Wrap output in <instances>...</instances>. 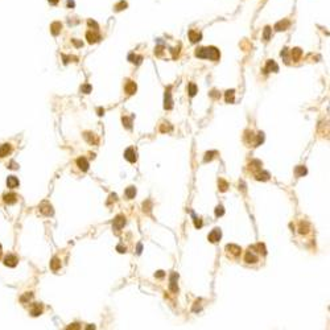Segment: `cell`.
<instances>
[{
	"label": "cell",
	"mask_w": 330,
	"mask_h": 330,
	"mask_svg": "<svg viewBox=\"0 0 330 330\" xmlns=\"http://www.w3.org/2000/svg\"><path fill=\"white\" fill-rule=\"evenodd\" d=\"M195 57L198 58H210L211 61H218L221 53L214 46H207V48H200L195 52Z\"/></svg>",
	"instance_id": "obj_1"
},
{
	"label": "cell",
	"mask_w": 330,
	"mask_h": 330,
	"mask_svg": "<svg viewBox=\"0 0 330 330\" xmlns=\"http://www.w3.org/2000/svg\"><path fill=\"white\" fill-rule=\"evenodd\" d=\"M244 261L248 264H254V263H258L259 261V256L255 254V251H254L252 247L248 248V251L246 252L244 255Z\"/></svg>",
	"instance_id": "obj_2"
},
{
	"label": "cell",
	"mask_w": 330,
	"mask_h": 330,
	"mask_svg": "<svg viewBox=\"0 0 330 330\" xmlns=\"http://www.w3.org/2000/svg\"><path fill=\"white\" fill-rule=\"evenodd\" d=\"M172 86H168V89L165 90V101H164V108L165 110H171L173 107V101H172Z\"/></svg>",
	"instance_id": "obj_3"
},
{
	"label": "cell",
	"mask_w": 330,
	"mask_h": 330,
	"mask_svg": "<svg viewBox=\"0 0 330 330\" xmlns=\"http://www.w3.org/2000/svg\"><path fill=\"white\" fill-rule=\"evenodd\" d=\"M221 238H222V231H221V229L217 227V229H214L213 231L209 234L207 239H209V242H211V243H217V242L221 240Z\"/></svg>",
	"instance_id": "obj_4"
},
{
	"label": "cell",
	"mask_w": 330,
	"mask_h": 330,
	"mask_svg": "<svg viewBox=\"0 0 330 330\" xmlns=\"http://www.w3.org/2000/svg\"><path fill=\"white\" fill-rule=\"evenodd\" d=\"M86 38H87L89 44H95L101 40V36H99V33L94 29V30H89V32L86 33Z\"/></svg>",
	"instance_id": "obj_5"
},
{
	"label": "cell",
	"mask_w": 330,
	"mask_h": 330,
	"mask_svg": "<svg viewBox=\"0 0 330 330\" xmlns=\"http://www.w3.org/2000/svg\"><path fill=\"white\" fill-rule=\"evenodd\" d=\"M124 90L128 95H133L136 93V90H137V86H136V83L133 81H127L124 85Z\"/></svg>",
	"instance_id": "obj_6"
},
{
	"label": "cell",
	"mask_w": 330,
	"mask_h": 330,
	"mask_svg": "<svg viewBox=\"0 0 330 330\" xmlns=\"http://www.w3.org/2000/svg\"><path fill=\"white\" fill-rule=\"evenodd\" d=\"M177 279H178V275L176 272L171 275V283H169V289L172 290L173 293H177L178 292V287H177Z\"/></svg>",
	"instance_id": "obj_7"
},
{
	"label": "cell",
	"mask_w": 330,
	"mask_h": 330,
	"mask_svg": "<svg viewBox=\"0 0 330 330\" xmlns=\"http://www.w3.org/2000/svg\"><path fill=\"white\" fill-rule=\"evenodd\" d=\"M264 72H266V73H271V72L277 73V72H279V66H277V64L273 61V59H268V61H267V64H266V69H264Z\"/></svg>",
	"instance_id": "obj_8"
},
{
	"label": "cell",
	"mask_w": 330,
	"mask_h": 330,
	"mask_svg": "<svg viewBox=\"0 0 330 330\" xmlns=\"http://www.w3.org/2000/svg\"><path fill=\"white\" fill-rule=\"evenodd\" d=\"M226 251H229V252L231 254L232 256H235V258L242 254V248H240L239 246H237V244H227L226 246Z\"/></svg>",
	"instance_id": "obj_9"
},
{
	"label": "cell",
	"mask_w": 330,
	"mask_h": 330,
	"mask_svg": "<svg viewBox=\"0 0 330 330\" xmlns=\"http://www.w3.org/2000/svg\"><path fill=\"white\" fill-rule=\"evenodd\" d=\"M125 224V217L124 215H118L116 218L114 219V229L116 231H119L122 227H124Z\"/></svg>",
	"instance_id": "obj_10"
},
{
	"label": "cell",
	"mask_w": 330,
	"mask_h": 330,
	"mask_svg": "<svg viewBox=\"0 0 330 330\" xmlns=\"http://www.w3.org/2000/svg\"><path fill=\"white\" fill-rule=\"evenodd\" d=\"M124 157L125 160H128L130 162H135L137 160V156H136V152L133 148H128L127 151L124 152Z\"/></svg>",
	"instance_id": "obj_11"
},
{
	"label": "cell",
	"mask_w": 330,
	"mask_h": 330,
	"mask_svg": "<svg viewBox=\"0 0 330 330\" xmlns=\"http://www.w3.org/2000/svg\"><path fill=\"white\" fill-rule=\"evenodd\" d=\"M40 211L41 213L44 214V215H53V207H52L50 205H49L48 202H44V203H41V206H40Z\"/></svg>",
	"instance_id": "obj_12"
},
{
	"label": "cell",
	"mask_w": 330,
	"mask_h": 330,
	"mask_svg": "<svg viewBox=\"0 0 330 330\" xmlns=\"http://www.w3.org/2000/svg\"><path fill=\"white\" fill-rule=\"evenodd\" d=\"M289 25H290L289 20L284 19V20H281V21H279V23H277L276 25H275V29H276L277 32H281V30H287L288 28H289Z\"/></svg>",
	"instance_id": "obj_13"
},
{
	"label": "cell",
	"mask_w": 330,
	"mask_h": 330,
	"mask_svg": "<svg viewBox=\"0 0 330 330\" xmlns=\"http://www.w3.org/2000/svg\"><path fill=\"white\" fill-rule=\"evenodd\" d=\"M83 137H85L90 144H94V145H96V144L99 143V139H98V136H96L95 133L85 132V133H83Z\"/></svg>",
	"instance_id": "obj_14"
},
{
	"label": "cell",
	"mask_w": 330,
	"mask_h": 330,
	"mask_svg": "<svg viewBox=\"0 0 330 330\" xmlns=\"http://www.w3.org/2000/svg\"><path fill=\"white\" fill-rule=\"evenodd\" d=\"M17 261H19V259H17L15 255H8V256H6V259H4V264L8 266V267H12V268L17 266Z\"/></svg>",
	"instance_id": "obj_15"
},
{
	"label": "cell",
	"mask_w": 330,
	"mask_h": 330,
	"mask_svg": "<svg viewBox=\"0 0 330 330\" xmlns=\"http://www.w3.org/2000/svg\"><path fill=\"white\" fill-rule=\"evenodd\" d=\"M77 165L79 166L81 171H83V172H86L89 169V161L85 159V157H79V159L77 160Z\"/></svg>",
	"instance_id": "obj_16"
},
{
	"label": "cell",
	"mask_w": 330,
	"mask_h": 330,
	"mask_svg": "<svg viewBox=\"0 0 330 330\" xmlns=\"http://www.w3.org/2000/svg\"><path fill=\"white\" fill-rule=\"evenodd\" d=\"M19 180L16 178L15 176H9L8 178H7V185H8V188H11V189H15V188L19 186Z\"/></svg>",
	"instance_id": "obj_17"
},
{
	"label": "cell",
	"mask_w": 330,
	"mask_h": 330,
	"mask_svg": "<svg viewBox=\"0 0 330 330\" xmlns=\"http://www.w3.org/2000/svg\"><path fill=\"white\" fill-rule=\"evenodd\" d=\"M189 38L192 42H198V41H201V38H202V35L198 32H195V30H189Z\"/></svg>",
	"instance_id": "obj_18"
},
{
	"label": "cell",
	"mask_w": 330,
	"mask_h": 330,
	"mask_svg": "<svg viewBox=\"0 0 330 330\" xmlns=\"http://www.w3.org/2000/svg\"><path fill=\"white\" fill-rule=\"evenodd\" d=\"M61 29H62V24L59 21H56V23H53V24L50 25V30H52V33H53L54 36L58 35V33L61 32Z\"/></svg>",
	"instance_id": "obj_19"
},
{
	"label": "cell",
	"mask_w": 330,
	"mask_h": 330,
	"mask_svg": "<svg viewBox=\"0 0 330 330\" xmlns=\"http://www.w3.org/2000/svg\"><path fill=\"white\" fill-rule=\"evenodd\" d=\"M41 313H42V305H41V304H35L32 310H30V314H32L33 317H37V316H40Z\"/></svg>",
	"instance_id": "obj_20"
},
{
	"label": "cell",
	"mask_w": 330,
	"mask_h": 330,
	"mask_svg": "<svg viewBox=\"0 0 330 330\" xmlns=\"http://www.w3.org/2000/svg\"><path fill=\"white\" fill-rule=\"evenodd\" d=\"M295 173L297 177H304L306 173H308V169L304 166V165H298V166H296L295 169Z\"/></svg>",
	"instance_id": "obj_21"
},
{
	"label": "cell",
	"mask_w": 330,
	"mask_h": 330,
	"mask_svg": "<svg viewBox=\"0 0 330 330\" xmlns=\"http://www.w3.org/2000/svg\"><path fill=\"white\" fill-rule=\"evenodd\" d=\"M290 56H292L293 61H298V59L301 58V56H302V50H301L300 48H295V49H292V52H290Z\"/></svg>",
	"instance_id": "obj_22"
},
{
	"label": "cell",
	"mask_w": 330,
	"mask_h": 330,
	"mask_svg": "<svg viewBox=\"0 0 330 330\" xmlns=\"http://www.w3.org/2000/svg\"><path fill=\"white\" fill-rule=\"evenodd\" d=\"M17 201V195L13 194V193H11V194H6L4 195V202L8 203V205H12V203H15Z\"/></svg>",
	"instance_id": "obj_23"
},
{
	"label": "cell",
	"mask_w": 330,
	"mask_h": 330,
	"mask_svg": "<svg viewBox=\"0 0 330 330\" xmlns=\"http://www.w3.org/2000/svg\"><path fill=\"white\" fill-rule=\"evenodd\" d=\"M9 152H11V145L9 144H3V145L0 147V157L8 156Z\"/></svg>",
	"instance_id": "obj_24"
},
{
	"label": "cell",
	"mask_w": 330,
	"mask_h": 330,
	"mask_svg": "<svg viewBox=\"0 0 330 330\" xmlns=\"http://www.w3.org/2000/svg\"><path fill=\"white\" fill-rule=\"evenodd\" d=\"M135 195H136V188L135 186H128L127 189H125V197H127L128 200L135 198Z\"/></svg>",
	"instance_id": "obj_25"
},
{
	"label": "cell",
	"mask_w": 330,
	"mask_h": 330,
	"mask_svg": "<svg viewBox=\"0 0 330 330\" xmlns=\"http://www.w3.org/2000/svg\"><path fill=\"white\" fill-rule=\"evenodd\" d=\"M255 177H256L258 181H267V180H269V173L268 172H260L259 171Z\"/></svg>",
	"instance_id": "obj_26"
},
{
	"label": "cell",
	"mask_w": 330,
	"mask_h": 330,
	"mask_svg": "<svg viewBox=\"0 0 330 330\" xmlns=\"http://www.w3.org/2000/svg\"><path fill=\"white\" fill-rule=\"evenodd\" d=\"M234 95H235L234 90H227L224 93V99H226L227 103H234Z\"/></svg>",
	"instance_id": "obj_27"
},
{
	"label": "cell",
	"mask_w": 330,
	"mask_h": 330,
	"mask_svg": "<svg viewBox=\"0 0 330 330\" xmlns=\"http://www.w3.org/2000/svg\"><path fill=\"white\" fill-rule=\"evenodd\" d=\"M50 268L53 269V271H58V269L61 268V261H59L58 258H53V260L50 261Z\"/></svg>",
	"instance_id": "obj_28"
},
{
	"label": "cell",
	"mask_w": 330,
	"mask_h": 330,
	"mask_svg": "<svg viewBox=\"0 0 330 330\" xmlns=\"http://www.w3.org/2000/svg\"><path fill=\"white\" fill-rule=\"evenodd\" d=\"M218 188H219V190H221V192H226L227 188H229V184H227L223 178H219L218 180Z\"/></svg>",
	"instance_id": "obj_29"
},
{
	"label": "cell",
	"mask_w": 330,
	"mask_h": 330,
	"mask_svg": "<svg viewBox=\"0 0 330 330\" xmlns=\"http://www.w3.org/2000/svg\"><path fill=\"white\" fill-rule=\"evenodd\" d=\"M128 59H130L131 62H133V64L139 65L141 61H143V57H141V56H136V54H131V56L128 57Z\"/></svg>",
	"instance_id": "obj_30"
},
{
	"label": "cell",
	"mask_w": 330,
	"mask_h": 330,
	"mask_svg": "<svg viewBox=\"0 0 330 330\" xmlns=\"http://www.w3.org/2000/svg\"><path fill=\"white\" fill-rule=\"evenodd\" d=\"M263 141H264V133H263V132H259V133H258V136H256L255 147L261 145V144H263Z\"/></svg>",
	"instance_id": "obj_31"
},
{
	"label": "cell",
	"mask_w": 330,
	"mask_h": 330,
	"mask_svg": "<svg viewBox=\"0 0 330 330\" xmlns=\"http://www.w3.org/2000/svg\"><path fill=\"white\" fill-rule=\"evenodd\" d=\"M122 122H123V124H124L125 127L128 128V130H131V128H132V120H131L130 118L123 116V118H122Z\"/></svg>",
	"instance_id": "obj_32"
},
{
	"label": "cell",
	"mask_w": 330,
	"mask_h": 330,
	"mask_svg": "<svg viewBox=\"0 0 330 330\" xmlns=\"http://www.w3.org/2000/svg\"><path fill=\"white\" fill-rule=\"evenodd\" d=\"M127 8V3H125L124 0H122V1H120V3H118L116 6H115V11H123V9H125Z\"/></svg>",
	"instance_id": "obj_33"
},
{
	"label": "cell",
	"mask_w": 330,
	"mask_h": 330,
	"mask_svg": "<svg viewBox=\"0 0 330 330\" xmlns=\"http://www.w3.org/2000/svg\"><path fill=\"white\" fill-rule=\"evenodd\" d=\"M197 91H198L197 86H195L194 83H189V95L190 96H194L195 94H197Z\"/></svg>",
	"instance_id": "obj_34"
},
{
	"label": "cell",
	"mask_w": 330,
	"mask_h": 330,
	"mask_svg": "<svg viewBox=\"0 0 330 330\" xmlns=\"http://www.w3.org/2000/svg\"><path fill=\"white\" fill-rule=\"evenodd\" d=\"M271 27H266L264 28V33H263V37L266 41H268L269 38H271Z\"/></svg>",
	"instance_id": "obj_35"
},
{
	"label": "cell",
	"mask_w": 330,
	"mask_h": 330,
	"mask_svg": "<svg viewBox=\"0 0 330 330\" xmlns=\"http://www.w3.org/2000/svg\"><path fill=\"white\" fill-rule=\"evenodd\" d=\"M217 152L215 151H210V152H206V154H205V161L207 162V161H211V160L214 159V154H215Z\"/></svg>",
	"instance_id": "obj_36"
},
{
	"label": "cell",
	"mask_w": 330,
	"mask_h": 330,
	"mask_svg": "<svg viewBox=\"0 0 330 330\" xmlns=\"http://www.w3.org/2000/svg\"><path fill=\"white\" fill-rule=\"evenodd\" d=\"M223 214H224V209H223V206H222V205L217 206V207H215V215H217V217H222Z\"/></svg>",
	"instance_id": "obj_37"
},
{
	"label": "cell",
	"mask_w": 330,
	"mask_h": 330,
	"mask_svg": "<svg viewBox=\"0 0 330 330\" xmlns=\"http://www.w3.org/2000/svg\"><path fill=\"white\" fill-rule=\"evenodd\" d=\"M193 219H194V226L197 227V229H201V227H202V219H200V218H197V217L194 215V214H193Z\"/></svg>",
	"instance_id": "obj_38"
},
{
	"label": "cell",
	"mask_w": 330,
	"mask_h": 330,
	"mask_svg": "<svg viewBox=\"0 0 330 330\" xmlns=\"http://www.w3.org/2000/svg\"><path fill=\"white\" fill-rule=\"evenodd\" d=\"M255 247L258 248V250H259V252H260V254H263V255H266V254H267V251H266V247H264V244H261V243H258V244H256Z\"/></svg>",
	"instance_id": "obj_39"
},
{
	"label": "cell",
	"mask_w": 330,
	"mask_h": 330,
	"mask_svg": "<svg viewBox=\"0 0 330 330\" xmlns=\"http://www.w3.org/2000/svg\"><path fill=\"white\" fill-rule=\"evenodd\" d=\"M81 91H82V93H85V94L91 93V86L90 85H83L82 87H81Z\"/></svg>",
	"instance_id": "obj_40"
},
{
	"label": "cell",
	"mask_w": 330,
	"mask_h": 330,
	"mask_svg": "<svg viewBox=\"0 0 330 330\" xmlns=\"http://www.w3.org/2000/svg\"><path fill=\"white\" fill-rule=\"evenodd\" d=\"M162 46H157L156 49H154V54H156V56H159V57H161L162 56Z\"/></svg>",
	"instance_id": "obj_41"
},
{
	"label": "cell",
	"mask_w": 330,
	"mask_h": 330,
	"mask_svg": "<svg viewBox=\"0 0 330 330\" xmlns=\"http://www.w3.org/2000/svg\"><path fill=\"white\" fill-rule=\"evenodd\" d=\"M308 232V224L305 223V227H304V223H301L300 226V234H306Z\"/></svg>",
	"instance_id": "obj_42"
},
{
	"label": "cell",
	"mask_w": 330,
	"mask_h": 330,
	"mask_svg": "<svg viewBox=\"0 0 330 330\" xmlns=\"http://www.w3.org/2000/svg\"><path fill=\"white\" fill-rule=\"evenodd\" d=\"M164 276H165V272L164 271H157L156 273H154V277H157V279H162Z\"/></svg>",
	"instance_id": "obj_43"
},
{
	"label": "cell",
	"mask_w": 330,
	"mask_h": 330,
	"mask_svg": "<svg viewBox=\"0 0 330 330\" xmlns=\"http://www.w3.org/2000/svg\"><path fill=\"white\" fill-rule=\"evenodd\" d=\"M112 201H114V202H115V201H118V195L115 194V193H114V194H110V200H108V202H107V203L110 205Z\"/></svg>",
	"instance_id": "obj_44"
},
{
	"label": "cell",
	"mask_w": 330,
	"mask_h": 330,
	"mask_svg": "<svg viewBox=\"0 0 330 330\" xmlns=\"http://www.w3.org/2000/svg\"><path fill=\"white\" fill-rule=\"evenodd\" d=\"M280 56H281V57H283V58H284V59H285V62H287V56H288V49H287V48H284V49H283V52H281V53H280Z\"/></svg>",
	"instance_id": "obj_45"
},
{
	"label": "cell",
	"mask_w": 330,
	"mask_h": 330,
	"mask_svg": "<svg viewBox=\"0 0 330 330\" xmlns=\"http://www.w3.org/2000/svg\"><path fill=\"white\" fill-rule=\"evenodd\" d=\"M116 250H118V252H120V254H124L125 251H127V248H125V247H123L122 244H119V246H118V247H116Z\"/></svg>",
	"instance_id": "obj_46"
},
{
	"label": "cell",
	"mask_w": 330,
	"mask_h": 330,
	"mask_svg": "<svg viewBox=\"0 0 330 330\" xmlns=\"http://www.w3.org/2000/svg\"><path fill=\"white\" fill-rule=\"evenodd\" d=\"M87 24L90 25V27H94V28H95V29H98V24H96L95 21H93V20H89V21H87Z\"/></svg>",
	"instance_id": "obj_47"
},
{
	"label": "cell",
	"mask_w": 330,
	"mask_h": 330,
	"mask_svg": "<svg viewBox=\"0 0 330 330\" xmlns=\"http://www.w3.org/2000/svg\"><path fill=\"white\" fill-rule=\"evenodd\" d=\"M75 3H74V0H67V8H74Z\"/></svg>",
	"instance_id": "obj_48"
},
{
	"label": "cell",
	"mask_w": 330,
	"mask_h": 330,
	"mask_svg": "<svg viewBox=\"0 0 330 330\" xmlns=\"http://www.w3.org/2000/svg\"><path fill=\"white\" fill-rule=\"evenodd\" d=\"M67 329H81V326H79V324H73V325H70Z\"/></svg>",
	"instance_id": "obj_49"
},
{
	"label": "cell",
	"mask_w": 330,
	"mask_h": 330,
	"mask_svg": "<svg viewBox=\"0 0 330 330\" xmlns=\"http://www.w3.org/2000/svg\"><path fill=\"white\" fill-rule=\"evenodd\" d=\"M210 95L213 96V98H219V94H218V91H215V90H213L210 93Z\"/></svg>",
	"instance_id": "obj_50"
},
{
	"label": "cell",
	"mask_w": 330,
	"mask_h": 330,
	"mask_svg": "<svg viewBox=\"0 0 330 330\" xmlns=\"http://www.w3.org/2000/svg\"><path fill=\"white\" fill-rule=\"evenodd\" d=\"M172 130V127H169V125H166V127H165V125H162L161 127V132H165V131H171Z\"/></svg>",
	"instance_id": "obj_51"
},
{
	"label": "cell",
	"mask_w": 330,
	"mask_h": 330,
	"mask_svg": "<svg viewBox=\"0 0 330 330\" xmlns=\"http://www.w3.org/2000/svg\"><path fill=\"white\" fill-rule=\"evenodd\" d=\"M172 53H173V58H176L178 56V48L177 49H172Z\"/></svg>",
	"instance_id": "obj_52"
},
{
	"label": "cell",
	"mask_w": 330,
	"mask_h": 330,
	"mask_svg": "<svg viewBox=\"0 0 330 330\" xmlns=\"http://www.w3.org/2000/svg\"><path fill=\"white\" fill-rule=\"evenodd\" d=\"M73 42H74V45H75V46H78V48H79V46H82V45H83V44L81 42V41H77V40H73Z\"/></svg>",
	"instance_id": "obj_53"
},
{
	"label": "cell",
	"mask_w": 330,
	"mask_h": 330,
	"mask_svg": "<svg viewBox=\"0 0 330 330\" xmlns=\"http://www.w3.org/2000/svg\"><path fill=\"white\" fill-rule=\"evenodd\" d=\"M48 1H49V3L52 4V6H57V4H58V1H59V0H48Z\"/></svg>",
	"instance_id": "obj_54"
},
{
	"label": "cell",
	"mask_w": 330,
	"mask_h": 330,
	"mask_svg": "<svg viewBox=\"0 0 330 330\" xmlns=\"http://www.w3.org/2000/svg\"><path fill=\"white\" fill-rule=\"evenodd\" d=\"M141 250H143V246L139 243V244H137V251H136V252H137V254H141Z\"/></svg>",
	"instance_id": "obj_55"
},
{
	"label": "cell",
	"mask_w": 330,
	"mask_h": 330,
	"mask_svg": "<svg viewBox=\"0 0 330 330\" xmlns=\"http://www.w3.org/2000/svg\"><path fill=\"white\" fill-rule=\"evenodd\" d=\"M9 168H11V169H17L16 162H11V165H9Z\"/></svg>",
	"instance_id": "obj_56"
},
{
	"label": "cell",
	"mask_w": 330,
	"mask_h": 330,
	"mask_svg": "<svg viewBox=\"0 0 330 330\" xmlns=\"http://www.w3.org/2000/svg\"><path fill=\"white\" fill-rule=\"evenodd\" d=\"M103 114H104V110L103 108H98V115H99V116H102Z\"/></svg>",
	"instance_id": "obj_57"
},
{
	"label": "cell",
	"mask_w": 330,
	"mask_h": 330,
	"mask_svg": "<svg viewBox=\"0 0 330 330\" xmlns=\"http://www.w3.org/2000/svg\"><path fill=\"white\" fill-rule=\"evenodd\" d=\"M0 256H1V246H0Z\"/></svg>",
	"instance_id": "obj_58"
}]
</instances>
